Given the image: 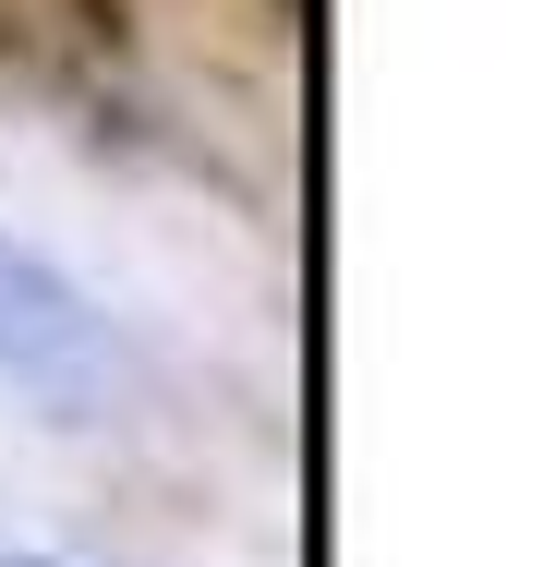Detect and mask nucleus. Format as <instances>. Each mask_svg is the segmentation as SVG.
Here are the masks:
<instances>
[{
    "label": "nucleus",
    "instance_id": "obj_2",
    "mask_svg": "<svg viewBox=\"0 0 543 567\" xmlns=\"http://www.w3.org/2000/svg\"><path fill=\"white\" fill-rule=\"evenodd\" d=\"M24 567H37V556H24Z\"/></svg>",
    "mask_w": 543,
    "mask_h": 567
},
{
    "label": "nucleus",
    "instance_id": "obj_1",
    "mask_svg": "<svg viewBox=\"0 0 543 567\" xmlns=\"http://www.w3.org/2000/svg\"><path fill=\"white\" fill-rule=\"evenodd\" d=\"M0 386L49 423H98L121 399V327L24 241H0Z\"/></svg>",
    "mask_w": 543,
    "mask_h": 567
}]
</instances>
